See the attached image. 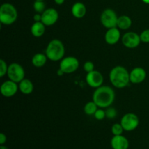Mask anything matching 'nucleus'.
Listing matches in <instances>:
<instances>
[{
  "instance_id": "obj_1",
  "label": "nucleus",
  "mask_w": 149,
  "mask_h": 149,
  "mask_svg": "<svg viewBox=\"0 0 149 149\" xmlns=\"http://www.w3.org/2000/svg\"><path fill=\"white\" fill-rule=\"evenodd\" d=\"M115 93L109 86H100L96 88L93 95V100L99 108H109L113 103Z\"/></svg>"
},
{
  "instance_id": "obj_2",
  "label": "nucleus",
  "mask_w": 149,
  "mask_h": 149,
  "mask_svg": "<svg viewBox=\"0 0 149 149\" xmlns=\"http://www.w3.org/2000/svg\"><path fill=\"white\" fill-rule=\"evenodd\" d=\"M109 79L112 85L116 88H124L130 82V73L125 67L121 65L112 68L109 74Z\"/></svg>"
},
{
  "instance_id": "obj_3",
  "label": "nucleus",
  "mask_w": 149,
  "mask_h": 149,
  "mask_svg": "<svg viewBox=\"0 0 149 149\" xmlns=\"http://www.w3.org/2000/svg\"><path fill=\"white\" fill-rule=\"evenodd\" d=\"M45 53L49 60L52 61H58L63 58L65 55V47L59 39H52L48 44Z\"/></svg>"
},
{
  "instance_id": "obj_4",
  "label": "nucleus",
  "mask_w": 149,
  "mask_h": 149,
  "mask_svg": "<svg viewBox=\"0 0 149 149\" xmlns=\"http://www.w3.org/2000/svg\"><path fill=\"white\" fill-rule=\"evenodd\" d=\"M17 19V11L10 3H4L0 7V22L1 24L9 26L14 23Z\"/></svg>"
},
{
  "instance_id": "obj_5",
  "label": "nucleus",
  "mask_w": 149,
  "mask_h": 149,
  "mask_svg": "<svg viewBox=\"0 0 149 149\" xmlns=\"http://www.w3.org/2000/svg\"><path fill=\"white\" fill-rule=\"evenodd\" d=\"M118 16L114 10L112 9H106L100 15V21L102 25L106 29L117 27Z\"/></svg>"
},
{
  "instance_id": "obj_6",
  "label": "nucleus",
  "mask_w": 149,
  "mask_h": 149,
  "mask_svg": "<svg viewBox=\"0 0 149 149\" xmlns=\"http://www.w3.org/2000/svg\"><path fill=\"white\" fill-rule=\"evenodd\" d=\"M10 80L16 83H20L25 79V71L21 65L17 63H13L8 66L7 73Z\"/></svg>"
},
{
  "instance_id": "obj_7",
  "label": "nucleus",
  "mask_w": 149,
  "mask_h": 149,
  "mask_svg": "<svg viewBox=\"0 0 149 149\" xmlns=\"http://www.w3.org/2000/svg\"><path fill=\"white\" fill-rule=\"evenodd\" d=\"M140 123L138 116L133 113H126L121 119L120 124L125 131H132L136 129Z\"/></svg>"
},
{
  "instance_id": "obj_8",
  "label": "nucleus",
  "mask_w": 149,
  "mask_h": 149,
  "mask_svg": "<svg viewBox=\"0 0 149 149\" xmlns=\"http://www.w3.org/2000/svg\"><path fill=\"white\" fill-rule=\"evenodd\" d=\"M79 66V61L72 56L63 58L60 63V68L65 74H71L77 71Z\"/></svg>"
},
{
  "instance_id": "obj_9",
  "label": "nucleus",
  "mask_w": 149,
  "mask_h": 149,
  "mask_svg": "<svg viewBox=\"0 0 149 149\" xmlns=\"http://www.w3.org/2000/svg\"><path fill=\"white\" fill-rule=\"evenodd\" d=\"M122 41L124 46L130 49H133L139 46L141 42L140 35L135 32H127L125 33L122 36Z\"/></svg>"
},
{
  "instance_id": "obj_10",
  "label": "nucleus",
  "mask_w": 149,
  "mask_h": 149,
  "mask_svg": "<svg viewBox=\"0 0 149 149\" xmlns=\"http://www.w3.org/2000/svg\"><path fill=\"white\" fill-rule=\"evenodd\" d=\"M86 81L90 87L93 88H98L103 85V77L99 71H94L87 73L86 76Z\"/></svg>"
},
{
  "instance_id": "obj_11",
  "label": "nucleus",
  "mask_w": 149,
  "mask_h": 149,
  "mask_svg": "<svg viewBox=\"0 0 149 149\" xmlns=\"http://www.w3.org/2000/svg\"><path fill=\"white\" fill-rule=\"evenodd\" d=\"M59 15L54 8H48L42 13V22L47 26L55 24L58 20Z\"/></svg>"
},
{
  "instance_id": "obj_12",
  "label": "nucleus",
  "mask_w": 149,
  "mask_h": 149,
  "mask_svg": "<svg viewBox=\"0 0 149 149\" xmlns=\"http://www.w3.org/2000/svg\"><path fill=\"white\" fill-rule=\"evenodd\" d=\"M17 83L12 81V80H7L2 83L1 85V93L4 97H10L14 96L17 93V90L19 89V86H17Z\"/></svg>"
},
{
  "instance_id": "obj_13",
  "label": "nucleus",
  "mask_w": 149,
  "mask_h": 149,
  "mask_svg": "<svg viewBox=\"0 0 149 149\" xmlns=\"http://www.w3.org/2000/svg\"><path fill=\"white\" fill-rule=\"evenodd\" d=\"M146 78V72L145 69L141 67L133 68L130 73V80L133 84H140Z\"/></svg>"
},
{
  "instance_id": "obj_14",
  "label": "nucleus",
  "mask_w": 149,
  "mask_h": 149,
  "mask_svg": "<svg viewBox=\"0 0 149 149\" xmlns=\"http://www.w3.org/2000/svg\"><path fill=\"white\" fill-rule=\"evenodd\" d=\"M121 38V33L119 29L116 27L109 29L105 34V41L110 45L117 43Z\"/></svg>"
},
{
  "instance_id": "obj_15",
  "label": "nucleus",
  "mask_w": 149,
  "mask_h": 149,
  "mask_svg": "<svg viewBox=\"0 0 149 149\" xmlns=\"http://www.w3.org/2000/svg\"><path fill=\"white\" fill-rule=\"evenodd\" d=\"M129 141L123 135H113L111 141V146L113 149H128Z\"/></svg>"
},
{
  "instance_id": "obj_16",
  "label": "nucleus",
  "mask_w": 149,
  "mask_h": 149,
  "mask_svg": "<svg viewBox=\"0 0 149 149\" xmlns=\"http://www.w3.org/2000/svg\"><path fill=\"white\" fill-rule=\"evenodd\" d=\"M71 13L76 18H82L87 13V8L81 2H76L71 7Z\"/></svg>"
},
{
  "instance_id": "obj_17",
  "label": "nucleus",
  "mask_w": 149,
  "mask_h": 149,
  "mask_svg": "<svg viewBox=\"0 0 149 149\" xmlns=\"http://www.w3.org/2000/svg\"><path fill=\"white\" fill-rule=\"evenodd\" d=\"M19 90L24 95L31 94L33 90V83L31 80L24 79L19 83Z\"/></svg>"
},
{
  "instance_id": "obj_18",
  "label": "nucleus",
  "mask_w": 149,
  "mask_h": 149,
  "mask_svg": "<svg viewBox=\"0 0 149 149\" xmlns=\"http://www.w3.org/2000/svg\"><path fill=\"white\" fill-rule=\"evenodd\" d=\"M31 32L35 37L43 36L45 32V25L42 22H34L31 28Z\"/></svg>"
},
{
  "instance_id": "obj_19",
  "label": "nucleus",
  "mask_w": 149,
  "mask_h": 149,
  "mask_svg": "<svg viewBox=\"0 0 149 149\" xmlns=\"http://www.w3.org/2000/svg\"><path fill=\"white\" fill-rule=\"evenodd\" d=\"M47 59V57L46 55H44L42 53H36L32 58L31 63L33 66L36 68H41L46 64Z\"/></svg>"
},
{
  "instance_id": "obj_20",
  "label": "nucleus",
  "mask_w": 149,
  "mask_h": 149,
  "mask_svg": "<svg viewBox=\"0 0 149 149\" xmlns=\"http://www.w3.org/2000/svg\"><path fill=\"white\" fill-rule=\"evenodd\" d=\"M131 26H132V20L129 16L122 15L118 17L117 28L122 30H127L130 29Z\"/></svg>"
},
{
  "instance_id": "obj_21",
  "label": "nucleus",
  "mask_w": 149,
  "mask_h": 149,
  "mask_svg": "<svg viewBox=\"0 0 149 149\" xmlns=\"http://www.w3.org/2000/svg\"><path fill=\"white\" fill-rule=\"evenodd\" d=\"M97 108H98V106H97V104H96L93 100V101L88 102V103H86V105L84 106V113L87 115H89V116L94 115L95 113L96 112V111L98 109Z\"/></svg>"
},
{
  "instance_id": "obj_22",
  "label": "nucleus",
  "mask_w": 149,
  "mask_h": 149,
  "mask_svg": "<svg viewBox=\"0 0 149 149\" xmlns=\"http://www.w3.org/2000/svg\"><path fill=\"white\" fill-rule=\"evenodd\" d=\"M33 7L35 11L37 13H40V14H42L46 10L45 9V4L44 1H36V0H35Z\"/></svg>"
},
{
  "instance_id": "obj_23",
  "label": "nucleus",
  "mask_w": 149,
  "mask_h": 149,
  "mask_svg": "<svg viewBox=\"0 0 149 149\" xmlns=\"http://www.w3.org/2000/svg\"><path fill=\"white\" fill-rule=\"evenodd\" d=\"M125 130L121 124H114L111 127V132L113 135H121Z\"/></svg>"
},
{
  "instance_id": "obj_24",
  "label": "nucleus",
  "mask_w": 149,
  "mask_h": 149,
  "mask_svg": "<svg viewBox=\"0 0 149 149\" xmlns=\"http://www.w3.org/2000/svg\"><path fill=\"white\" fill-rule=\"evenodd\" d=\"M8 66L7 63L4 60H0V77H3L5 76L7 73Z\"/></svg>"
},
{
  "instance_id": "obj_25",
  "label": "nucleus",
  "mask_w": 149,
  "mask_h": 149,
  "mask_svg": "<svg viewBox=\"0 0 149 149\" xmlns=\"http://www.w3.org/2000/svg\"><path fill=\"white\" fill-rule=\"evenodd\" d=\"M116 115H117V111H116L114 108H107V110L106 111V116L108 119H113V118L116 117Z\"/></svg>"
},
{
  "instance_id": "obj_26",
  "label": "nucleus",
  "mask_w": 149,
  "mask_h": 149,
  "mask_svg": "<svg viewBox=\"0 0 149 149\" xmlns=\"http://www.w3.org/2000/svg\"><path fill=\"white\" fill-rule=\"evenodd\" d=\"M94 116L97 120H103L105 117H106V111L104 110H103V109H97L95 113Z\"/></svg>"
},
{
  "instance_id": "obj_27",
  "label": "nucleus",
  "mask_w": 149,
  "mask_h": 149,
  "mask_svg": "<svg viewBox=\"0 0 149 149\" xmlns=\"http://www.w3.org/2000/svg\"><path fill=\"white\" fill-rule=\"evenodd\" d=\"M141 42L144 43H149V29H146L140 35Z\"/></svg>"
},
{
  "instance_id": "obj_28",
  "label": "nucleus",
  "mask_w": 149,
  "mask_h": 149,
  "mask_svg": "<svg viewBox=\"0 0 149 149\" xmlns=\"http://www.w3.org/2000/svg\"><path fill=\"white\" fill-rule=\"evenodd\" d=\"M83 67H84V70L87 73L91 72V71H94L95 68L94 64H93V63L91 62V61H87V62L84 63V66Z\"/></svg>"
},
{
  "instance_id": "obj_29",
  "label": "nucleus",
  "mask_w": 149,
  "mask_h": 149,
  "mask_svg": "<svg viewBox=\"0 0 149 149\" xmlns=\"http://www.w3.org/2000/svg\"><path fill=\"white\" fill-rule=\"evenodd\" d=\"M6 141H7V136L4 133L0 134V145H4Z\"/></svg>"
},
{
  "instance_id": "obj_30",
  "label": "nucleus",
  "mask_w": 149,
  "mask_h": 149,
  "mask_svg": "<svg viewBox=\"0 0 149 149\" xmlns=\"http://www.w3.org/2000/svg\"><path fill=\"white\" fill-rule=\"evenodd\" d=\"M33 20L35 22H42V14L36 13L33 15Z\"/></svg>"
},
{
  "instance_id": "obj_31",
  "label": "nucleus",
  "mask_w": 149,
  "mask_h": 149,
  "mask_svg": "<svg viewBox=\"0 0 149 149\" xmlns=\"http://www.w3.org/2000/svg\"><path fill=\"white\" fill-rule=\"evenodd\" d=\"M64 1H65V0H55V2L57 4H58V5L63 4L64 3Z\"/></svg>"
},
{
  "instance_id": "obj_32",
  "label": "nucleus",
  "mask_w": 149,
  "mask_h": 149,
  "mask_svg": "<svg viewBox=\"0 0 149 149\" xmlns=\"http://www.w3.org/2000/svg\"><path fill=\"white\" fill-rule=\"evenodd\" d=\"M57 73H58V76H63L64 74H65V73H64L63 71L61 69V68H59V69H58V72H57Z\"/></svg>"
},
{
  "instance_id": "obj_33",
  "label": "nucleus",
  "mask_w": 149,
  "mask_h": 149,
  "mask_svg": "<svg viewBox=\"0 0 149 149\" xmlns=\"http://www.w3.org/2000/svg\"><path fill=\"white\" fill-rule=\"evenodd\" d=\"M0 149H9V148H7V147L4 146V145H2V146H0Z\"/></svg>"
},
{
  "instance_id": "obj_34",
  "label": "nucleus",
  "mask_w": 149,
  "mask_h": 149,
  "mask_svg": "<svg viewBox=\"0 0 149 149\" xmlns=\"http://www.w3.org/2000/svg\"><path fill=\"white\" fill-rule=\"evenodd\" d=\"M142 1H143L144 3H146V4H149V0H142Z\"/></svg>"
},
{
  "instance_id": "obj_35",
  "label": "nucleus",
  "mask_w": 149,
  "mask_h": 149,
  "mask_svg": "<svg viewBox=\"0 0 149 149\" xmlns=\"http://www.w3.org/2000/svg\"><path fill=\"white\" fill-rule=\"evenodd\" d=\"M36 1H45V0H36Z\"/></svg>"
}]
</instances>
